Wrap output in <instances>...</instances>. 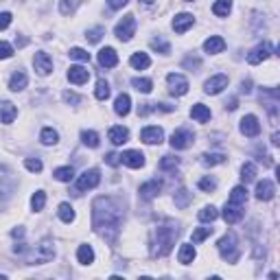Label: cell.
I'll return each instance as SVG.
<instances>
[{
  "mask_svg": "<svg viewBox=\"0 0 280 280\" xmlns=\"http://www.w3.org/2000/svg\"><path fill=\"white\" fill-rule=\"evenodd\" d=\"M125 217V204L118 197H99L92 204V226L107 243H116Z\"/></svg>",
  "mask_w": 280,
  "mask_h": 280,
  "instance_id": "6da1fadb",
  "label": "cell"
},
{
  "mask_svg": "<svg viewBox=\"0 0 280 280\" xmlns=\"http://www.w3.org/2000/svg\"><path fill=\"white\" fill-rule=\"evenodd\" d=\"M179 230L173 221H166L156 228V243H153V256H166L173 249L175 239H177Z\"/></svg>",
  "mask_w": 280,
  "mask_h": 280,
  "instance_id": "7a4b0ae2",
  "label": "cell"
},
{
  "mask_svg": "<svg viewBox=\"0 0 280 280\" xmlns=\"http://www.w3.org/2000/svg\"><path fill=\"white\" fill-rule=\"evenodd\" d=\"M217 247H219V254H221L223 261H228V262L239 261V241H236L234 232H228L226 236H221Z\"/></svg>",
  "mask_w": 280,
  "mask_h": 280,
  "instance_id": "3957f363",
  "label": "cell"
},
{
  "mask_svg": "<svg viewBox=\"0 0 280 280\" xmlns=\"http://www.w3.org/2000/svg\"><path fill=\"white\" fill-rule=\"evenodd\" d=\"M55 256V247H52V241H42L39 245H35V249H31L26 262L29 265H44V262H51Z\"/></svg>",
  "mask_w": 280,
  "mask_h": 280,
  "instance_id": "277c9868",
  "label": "cell"
},
{
  "mask_svg": "<svg viewBox=\"0 0 280 280\" xmlns=\"http://www.w3.org/2000/svg\"><path fill=\"white\" fill-rule=\"evenodd\" d=\"M114 33H116V37L118 39H122V42H129L131 37H134V33H136V18L131 16H125L121 22L116 24V29H114Z\"/></svg>",
  "mask_w": 280,
  "mask_h": 280,
  "instance_id": "5b68a950",
  "label": "cell"
},
{
  "mask_svg": "<svg viewBox=\"0 0 280 280\" xmlns=\"http://www.w3.org/2000/svg\"><path fill=\"white\" fill-rule=\"evenodd\" d=\"M101 182V173L96 169H90V171H83L77 179V191H90V188H96Z\"/></svg>",
  "mask_w": 280,
  "mask_h": 280,
  "instance_id": "8992f818",
  "label": "cell"
},
{
  "mask_svg": "<svg viewBox=\"0 0 280 280\" xmlns=\"http://www.w3.org/2000/svg\"><path fill=\"white\" fill-rule=\"evenodd\" d=\"M166 83H169V92L173 96H182L188 92V81H186V77H182V74L171 72L169 77H166Z\"/></svg>",
  "mask_w": 280,
  "mask_h": 280,
  "instance_id": "52a82bcc",
  "label": "cell"
},
{
  "mask_svg": "<svg viewBox=\"0 0 280 280\" xmlns=\"http://www.w3.org/2000/svg\"><path fill=\"white\" fill-rule=\"evenodd\" d=\"M192 140H195V136H192L191 129H177V131H173V136H171V147L173 149H188L192 144Z\"/></svg>",
  "mask_w": 280,
  "mask_h": 280,
  "instance_id": "ba28073f",
  "label": "cell"
},
{
  "mask_svg": "<svg viewBox=\"0 0 280 280\" xmlns=\"http://www.w3.org/2000/svg\"><path fill=\"white\" fill-rule=\"evenodd\" d=\"M33 66H35V70H37L42 77H46V74L52 72V59H51V55H48V52H44V51L35 52Z\"/></svg>",
  "mask_w": 280,
  "mask_h": 280,
  "instance_id": "9c48e42d",
  "label": "cell"
},
{
  "mask_svg": "<svg viewBox=\"0 0 280 280\" xmlns=\"http://www.w3.org/2000/svg\"><path fill=\"white\" fill-rule=\"evenodd\" d=\"M271 44L269 42H262V44H258L256 48H254L252 52L247 55V64H252V66H256V64H261V61H265L267 57L271 55Z\"/></svg>",
  "mask_w": 280,
  "mask_h": 280,
  "instance_id": "30bf717a",
  "label": "cell"
},
{
  "mask_svg": "<svg viewBox=\"0 0 280 280\" xmlns=\"http://www.w3.org/2000/svg\"><path fill=\"white\" fill-rule=\"evenodd\" d=\"M241 134L249 136V138H254V136L261 134V122H258V118L254 116V114L243 116V121H241Z\"/></svg>",
  "mask_w": 280,
  "mask_h": 280,
  "instance_id": "8fae6325",
  "label": "cell"
},
{
  "mask_svg": "<svg viewBox=\"0 0 280 280\" xmlns=\"http://www.w3.org/2000/svg\"><path fill=\"white\" fill-rule=\"evenodd\" d=\"M223 88H228V77L226 74H214V77H210L208 81H206L204 92L206 94H219Z\"/></svg>",
  "mask_w": 280,
  "mask_h": 280,
  "instance_id": "7c38bea8",
  "label": "cell"
},
{
  "mask_svg": "<svg viewBox=\"0 0 280 280\" xmlns=\"http://www.w3.org/2000/svg\"><path fill=\"white\" fill-rule=\"evenodd\" d=\"M162 138H164V131H162L160 127H144V129L140 131V140L147 144H160Z\"/></svg>",
  "mask_w": 280,
  "mask_h": 280,
  "instance_id": "4fadbf2b",
  "label": "cell"
},
{
  "mask_svg": "<svg viewBox=\"0 0 280 280\" xmlns=\"http://www.w3.org/2000/svg\"><path fill=\"white\" fill-rule=\"evenodd\" d=\"M223 219H226L228 223H236L243 219V204H232V201H228L226 208H223Z\"/></svg>",
  "mask_w": 280,
  "mask_h": 280,
  "instance_id": "5bb4252c",
  "label": "cell"
},
{
  "mask_svg": "<svg viewBox=\"0 0 280 280\" xmlns=\"http://www.w3.org/2000/svg\"><path fill=\"white\" fill-rule=\"evenodd\" d=\"M274 195H276L274 182H269V179H262V182L256 184V199L269 201V199H274Z\"/></svg>",
  "mask_w": 280,
  "mask_h": 280,
  "instance_id": "9a60e30c",
  "label": "cell"
},
{
  "mask_svg": "<svg viewBox=\"0 0 280 280\" xmlns=\"http://www.w3.org/2000/svg\"><path fill=\"white\" fill-rule=\"evenodd\" d=\"M68 79H70V83H74V86H83V83L90 79V70L83 68V66H70Z\"/></svg>",
  "mask_w": 280,
  "mask_h": 280,
  "instance_id": "2e32d148",
  "label": "cell"
},
{
  "mask_svg": "<svg viewBox=\"0 0 280 280\" xmlns=\"http://www.w3.org/2000/svg\"><path fill=\"white\" fill-rule=\"evenodd\" d=\"M99 64L103 66V68H114V66L118 64L116 51H114V48H109V46L101 48V51H99Z\"/></svg>",
  "mask_w": 280,
  "mask_h": 280,
  "instance_id": "e0dca14e",
  "label": "cell"
},
{
  "mask_svg": "<svg viewBox=\"0 0 280 280\" xmlns=\"http://www.w3.org/2000/svg\"><path fill=\"white\" fill-rule=\"evenodd\" d=\"M121 162L129 169H140V166H144V156L140 151H125L121 156Z\"/></svg>",
  "mask_w": 280,
  "mask_h": 280,
  "instance_id": "ac0fdd59",
  "label": "cell"
},
{
  "mask_svg": "<svg viewBox=\"0 0 280 280\" xmlns=\"http://www.w3.org/2000/svg\"><path fill=\"white\" fill-rule=\"evenodd\" d=\"M192 22H195V18L191 13H179V16L173 18V31L175 33H186L192 26Z\"/></svg>",
  "mask_w": 280,
  "mask_h": 280,
  "instance_id": "d6986e66",
  "label": "cell"
},
{
  "mask_svg": "<svg viewBox=\"0 0 280 280\" xmlns=\"http://www.w3.org/2000/svg\"><path fill=\"white\" fill-rule=\"evenodd\" d=\"M18 116V109L13 103H9V101H2L0 103V122H4V125H9V122H13Z\"/></svg>",
  "mask_w": 280,
  "mask_h": 280,
  "instance_id": "ffe728a7",
  "label": "cell"
},
{
  "mask_svg": "<svg viewBox=\"0 0 280 280\" xmlns=\"http://www.w3.org/2000/svg\"><path fill=\"white\" fill-rule=\"evenodd\" d=\"M160 188H162V184L158 182V179H151V182H147V184H142V186H140V197L149 201V199H153V197H158Z\"/></svg>",
  "mask_w": 280,
  "mask_h": 280,
  "instance_id": "44dd1931",
  "label": "cell"
},
{
  "mask_svg": "<svg viewBox=\"0 0 280 280\" xmlns=\"http://www.w3.org/2000/svg\"><path fill=\"white\" fill-rule=\"evenodd\" d=\"M131 109V99L129 94H118L116 101H114V112L118 114V116H127Z\"/></svg>",
  "mask_w": 280,
  "mask_h": 280,
  "instance_id": "7402d4cb",
  "label": "cell"
},
{
  "mask_svg": "<svg viewBox=\"0 0 280 280\" xmlns=\"http://www.w3.org/2000/svg\"><path fill=\"white\" fill-rule=\"evenodd\" d=\"M223 48H226V42H223V37H219V35H212V37H208L204 42V51L210 52V55H217Z\"/></svg>",
  "mask_w": 280,
  "mask_h": 280,
  "instance_id": "603a6c76",
  "label": "cell"
},
{
  "mask_svg": "<svg viewBox=\"0 0 280 280\" xmlns=\"http://www.w3.org/2000/svg\"><path fill=\"white\" fill-rule=\"evenodd\" d=\"M107 136H109V140H112V144H125L127 140H129V131H127L125 127H121V125L112 127Z\"/></svg>",
  "mask_w": 280,
  "mask_h": 280,
  "instance_id": "cb8c5ba5",
  "label": "cell"
},
{
  "mask_svg": "<svg viewBox=\"0 0 280 280\" xmlns=\"http://www.w3.org/2000/svg\"><path fill=\"white\" fill-rule=\"evenodd\" d=\"M26 83H29V79H26V74L22 72V70H18V72L11 74V79H9V90L13 92H20L26 88Z\"/></svg>",
  "mask_w": 280,
  "mask_h": 280,
  "instance_id": "d4e9b609",
  "label": "cell"
},
{
  "mask_svg": "<svg viewBox=\"0 0 280 280\" xmlns=\"http://www.w3.org/2000/svg\"><path fill=\"white\" fill-rule=\"evenodd\" d=\"M177 261L182 262V265H191V262L195 261V247H192L191 243H184L177 252Z\"/></svg>",
  "mask_w": 280,
  "mask_h": 280,
  "instance_id": "484cf974",
  "label": "cell"
},
{
  "mask_svg": "<svg viewBox=\"0 0 280 280\" xmlns=\"http://www.w3.org/2000/svg\"><path fill=\"white\" fill-rule=\"evenodd\" d=\"M77 261L81 262V265H90V262L94 261V249H92L90 245H79V249H77Z\"/></svg>",
  "mask_w": 280,
  "mask_h": 280,
  "instance_id": "4316f807",
  "label": "cell"
},
{
  "mask_svg": "<svg viewBox=\"0 0 280 280\" xmlns=\"http://www.w3.org/2000/svg\"><path fill=\"white\" fill-rule=\"evenodd\" d=\"M129 64L134 66L136 70H144V68H149L151 59H149L147 52H134V55H131V59H129Z\"/></svg>",
  "mask_w": 280,
  "mask_h": 280,
  "instance_id": "83f0119b",
  "label": "cell"
},
{
  "mask_svg": "<svg viewBox=\"0 0 280 280\" xmlns=\"http://www.w3.org/2000/svg\"><path fill=\"white\" fill-rule=\"evenodd\" d=\"M191 116L195 118L197 122H206V121H210V109L206 107V105L197 103V105H192V109H191Z\"/></svg>",
  "mask_w": 280,
  "mask_h": 280,
  "instance_id": "f1b7e54d",
  "label": "cell"
},
{
  "mask_svg": "<svg viewBox=\"0 0 280 280\" xmlns=\"http://www.w3.org/2000/svg\"><path fill=\"white\" fill-rule=\"evenodd\" d=\"M230 9H232V0H217L212 4V13L219 18H226L230 13Z\"/></svg>",
  "mask_w": 280,
  "mask_h": 280,
  "instance_id": "f546056e",
  "label": "cell"
},
{
  "mask_svg": "<svg viewBox=\"0 0 280 280\" xmlns=\"http://www.w3.org/2000/svg\"><path fill=\"white\" fill-rule=\"evenodd\" d=\"M230 201L232 204H245L247 201V188L245 186H234L230 192Z\"/></svg>",
  "mask_w": 280,
  "mask_h": 280,
  "instance_id": "4dcf8cb0",
  "label": "cell"
},
{
  "mask_svg": "<svg viewBox=\"0 0 280 280\" xmlns=\"http://www.w3.org/2000/svg\"><path fill=\"white\" fill-rule=\"evenodd\" d=\"M191 201H192V195L186 188H179V191L175 192V206H177V208H186Z\"/></svg>",
  "mask_w": 280,
  "mask_h": 280,
  "instance_id": "1f68e13d",
  "label": "cell"
},
{
  "mask_svg": "<svg viewBox=\"0 0 280 280\" xmlns=\"http://www.w3.org/2000/svg\"><path fill=\"white\" fill-rule=\"evenodd\" d=\"M55 179H59V182H70V179L74 177V169L72 166H59V169H55Z\"/></svg>",
  "mask_w": 280,
  "mask_h": 280,
  "instance_id": "d6a6232c",
  "label": "cell"
},
{
  "mask_svg": "<svg viewBox=\"0 0 280 280\" xmlns=\"http://www.w3.org/2000/svg\"><path fill=\"white\" fill-rule=\"evenodd\" d=\"M254 177H256V166H254L252 162H245V164L241 166V179H243V184L252 182Z\"/></svg>",
  "mask_w": 280,
  "mask_h": 280,
  "instance_id": "836d02e7",
  "label": "cell"
},
{
  "mask_svg": "<svg viewBox=\"0 0 280 280\" xmlns=\"http://www.w3.org/2000/svg\"><path fill=\"white\" fill-rule=\"evenodd\" d=\"M81 140H83V144H86V147H90V149H96L99 147V134H96V131H83L81 134Z\"/></svg>",
  "mask_w": 280,
  "mask_h": 280,
  "instance_id": "e575fe53",
  "label": "cell"
},
{
  "mask_svg": "<svg viewBox=\"0 0 280 280\" xmlns=\"http://www.w3.org/2000/svg\"><path fill=\"white\" fill-rule=\"evenodd\" d=\"M223 162H226V156H223V153H206V156L201 158V164H206V166L223 164Z\"/></svg>",
  "mask_w": 280,
  "mask_h": 280,
  "instance_id": "d590c367",
  "label": "cell"
},
{
  "mask_svg": "<svg viewBox=\"0 0 280 280\" xmlns=\"http://www.w3.org/2000/svg\"><path fill=\"white\" fill-rule=\"evenodd\" d=\"M217 217H219V210L214 208V206H206V208L199 210V221H210V223H212Z\"/></svg>",
  "mask_w": 280,
  "mask_h": 280,
  "instance_id": "8d00e7d4",
  "label": "cell"
},
{
  "mask_svg": "<svg viewBox=\"0 0 280 280\" xmlns=\"http://www.w3.org/2000/svg\"><path fill=\"white\" fill-rule=\"evenodd\" d=\"M39 138H42L44 144H55L57 140H59V134H57L52 127H44V129H42V136H39Z\"/></svg>",
  "mask_w": 280,
  "mask_h": 280,
  "instance_id": "74e56055",
  "label": "cell"
},
{
  "mask_svg": "<svg viewBox=\"0 0 280 280\" xmlns=\"http://www.w3.org/2000/svg\"><path fill=\"white\" fill-rule=\"evenodd\" d=\"M131 86L136 88L138 92H151V88H153V83H151V79H140V77H136V79H131Z\"/></svg>",
  "mask_w": 280,
  "mask_h": 280,
  "instance_id": "f35d334b",
  "label": "cell"
},
{
  "mask_svg": "<svg viewBox=\"0 0 280 280\" xmlns=\"http://www.w3.org/2000/svg\"><path fill=\"white\" fill-rule=\"evenodd\" d=\"M59 219H61L64 223L74 221V210H72V206H70V204H59Z\"/></svg>",
  "mask_w": 280,
  "mask_h": 280,
  "instance_id": "ab89813d",
  "label": "cell"
},
{
  "mask_svg": "<svg viewBox=\"0 0 280 280\" xmlns=\"http://www.w3.org/2000/svg\"><path fill=\"white\" fill-rule=\"evenodd\" d=\"M94 96L99 101H105L109 96V83L103 81V79H99V83H96V90H94Z\"/></svg>",
  "mask_w": 280,
  "mask_h": 280,
  "instance_id": "60d3db41",
  "label": "cell"
},
{
  "mask_svg": "<svg viewBox=\"0 0 280 280\" xmlns=\"http://www.w3.org/2000/svg\"><path fill=\"white\" fill-rule=\"evenodd\" d=\"M179 164V158H173V156H164L160 160V169L162 171H175Z\"/></svg>",
  "mask_w": 280,
  "mask_h": 280,
  "instance_id": "b9f144b4",
  "label": "cell"
},
{
  "mask_svg": "<svg viewBox=\"0 0 280 280\" xmlns=\"http://www.w3.org/2000/svg\"><path fill=\"white\" fill-rule=\"evenodd\" d=\"M44 204H46V195H44L42 191H37L33 197H31V208H33L35 212H37V210H42Z\"/></svg>",
  "mask_w": 280,
  "mask_h": 280,
  "instance_id": "7bdbcfd3",
  "label": "cell"
},
{
  "mask_svg": "<svg viewBox=\"0 0 280 280\" xmlns=\"http://www.w3.org/2000/svg\"><path fill=\"white\" fill-rule=\"evenodd\" d=\"M103 33H105V29L103 26H94V29H90L86 33V37H88V42H92V44H96V42H101V37H103Z\"/></svg>",
  "mask_w": 280,
  "mask_h": 280,
  "instance_id": "ee69618b",
  "label": "cell"
},
{
  "mask_svg": "<svg viewBox=\"0 0 280 280\" xmlns=\"http://www.w3.org/2000/svg\"><path fill=\"white\" fill-rule=\"evenodd\" d=\"M210 234H212V228H197V230L192 232V243H201V241L208 239Z\"/></svg>",
  "mask_w": 280,
  "mask_h": 280,
  "instance_id": "f6af8a7d",
  "label": "cell"
},
{
  "mask_svg": "<svg viewBox=\"0 0 280 280\" xmlns=\"http://www.w3.org/2000/svg\"><path fill=\"white\" fill-rule=\"evenodd\" d=\"M70 57H72V59H77V61H90V52L83 51V48H79V46L70 48Z\"/></svg>",
  "mask_w": 280,
  "mask_h": 280,
  "instance_id": "bcb514c9",
  "label": "cell"
},
{
  "mask_svg": "<svg viewBox=\"0 0 280 280\" xmlns=\"http://www.w3.org/2000/svg\"><path fill=\"white\" fill-rule=\"evenodd\" d=\"M74 9H77V0H61L59 2V11L64 13V16L74 13Z\"/></svg>",
  "mask_w": 280,
  "mask_h": 280,
  "instance_id": "7dc6e473",
  "label": "cell"
},
{
  "mask_svg": "<svg viewBox=\"0 0 280 280\" xmlns=\"http://www.w3.org/2000/svg\"><path fill=\"white\" fill-rule=\"evenodd\" d=\"M24 166L29 171H33V173H39V171H42V160H39V158H26Z\"/></svg>",
  "mask_w": 280,
  "mask_h": 280,
  "instance_id": "c3c4849f",
  "label": "cell"
},
{
  "mask_svg": "<svg viewBox=\"0 0 280 280\" xmlns=\"http://www.w3.org/2000/svg\"><path fill=\"white\" fill-rule=\"evenodd\" d=\"M151 48H153V51H160V52H169V51H171V46H169V44H166L162 37L151 39Z\"/></svg>",
  "mask_w": 280,
  "mask_h": 280,
  "instance_id": "681fc988",
  "label": "cell"
},
{
  "mask_svg": "<svg viewBox=\"0 0 280 280\" xmlns=\"http://www.w3.org/2000/svg\"><path fill=\"white\" fill-rule=\"evenodd\" d=\"M199 188H201V191H206V192H210V191L217 188V182H214L212 177H201L199 179Z\"/></svg>",
  "mask_w": 280,
  "mask_h": 280,
  "instance_id": "f907efd6",
  "label": "cell"
},
{
  "mask_svg": "<svg viewBox=\"0 0 280 280\" xmlns=\"http://www.w3.org/2000/svg\"><path fill=\"white\" fill-rule=\"evenodd\" d=\"M13 55V46L9 42H0V59H9Z\"/></svg>",
  "mask_w": 280,
  "mask_h": 280,
  "instance_id": "816d5d0a",
  "label": "cell"
},
{
  "mask_svg": "<svg viewBox=\"0 0 280 280\" xmlns=\"http://www.w3.org/2000/svg\"><path fill=\"white\" fill-rule=\"evenodd\" d=\"M64 101L70 105H77V103H81V96L74 94V92H64Z\"/></svg>",
  "mask_w": 280,
  "mask_h": 280,
  "instance_id": "f5cc1de1",
  "label": "cell"
},
{
  "mask_svg": "<svg viewBox=\"0 0 280 280\" xmlns=\"http://www.w3.org/2000/svg\"><path fill=\"white\" fill-rule=\"evenodd\" d=\"M9 24H11V13L2 11V13H0V31H4Z\"/></svg>",
  "mask_w": 280,
  "mask_h": 280,
  "instance_id": "db71d44e",
  "label": "cell"
},
{
  "mask_svg": "<svg viewBox=\"0 0 280 280\" xmlns=\"http://www.w3.org/2000/svg\"><path fill=\"white\" fill-rule=\"evenodd\" d=\"M105 162H107L109 166H118L121 164V156H118V153H107V156H105Z\"/></svg>",
  "mask_w": 280,
  "mask_h": 280,
  "instance_id": "11a10c76",
  "label": "cell"
},
{
  "mask_svg": "<svg viewBox=\"0 0 280 280\" xmlns=\"http://www.w3.org/2000/svg\"><path fill=\"white\" fill-rule=\"evenodd\" d=\"M127 2H129V0H107V4H109L112 9H122Z\"/></svg>",
  "mask_w": 280,
  "mask_h": 280,
  "instance_id": "9f6ffc18",
  "label": "cell"
},
{
  "mask_svg": "<svg viewBox=\"0 0 280 280\" xmlns=\"http://www.w3.org/2000/svg\"><path fill=\"white\" fill-rule=\"evenodd\" d=\"M184 68H199V59H184Z\"/></svg>",
  "mask_w": 280,
  "mask_h": 280,
  "instance_id": "6f0895ef",
  "label": "cell"
},
{
  "mask_svg": "<svg viewBox=\"0 0 280 280\" xmlns=\"http://www.w3.org/2000/svg\"><path fill=\"white\" fill-rule=\"evenodd\" d=\"M241 92L249 94V92H252V81H243V83H241Z\"/></svg>",
  "mask_w": 280,
  "mask_h": 280,
  "instance_id": "680465c9",
  "label": "cell"
},
{
  "mask_svg": "<svg viewBox=\"0 0 280 280\" xmlns=\"http://www.w3.org/2000/svg\"><path fill=\"white\" fill-rule=\"evenodd\" d=\"M11 236L13 239H22V236H24V228H16V230H11Z\"/></svg>",
  "mask_w": 280,
  "mask_h": 280,
  "instance_id": "91938a15",
  "label": "cell"
},
{
  "mask_svg": "<svg viewBox=\"0 0 280 280\" xmlns=\"http://www.w3.org/2000/svg\"><path fill=\"white\" fill-rule=\"evenodd\" d=\"M226 107H228V109H236V107H239V105H236V99H230V101H228Z\"/></svg>",
  "mask_w": 280,
  "mask_h": 280,
  "instance_id": "94428289",
  "label": "cell"
},
{
  "mask_svg": "<svg viewBox=\"0 0 280 280\" xmlns=\"http://www.w3.org/2000/svg\"><path fill=\"white\" fill-rule=\"evenodd\" d=\"M278 138H280V136H278V134H274V136H271V144H278V142H280V140H278Z\"/></svg>",
  "mask_w": 280,
  "mask_h": 280,
  "instance_id": "6125c7cd",
  "label": "cell"
},
{
  "mask_svg": "<svg viewBox=\"0 0 280 280\" xmlns=\"http://www.w3.org/2000/svg\"><path fill=\"white\" fill-rule=\"evenodd\" d=\"M142 2H144V4H151V2H153V0H142Z\"/></svg>",
  "mask_w": 280,
  "mask_h": 280,
  "instance_id": "be15d7a7",
  "label": "cell"
},
{
  "mask_svg": "<svg viewBox=\"0 0 280 280\" xmlns=\"http://www.w3.org/2000/svg\"><path fill=\"white\" fill-rule=\"evenodd\" d=\"M186 2H192V0H186Z\"/></svg>",
  "mask_w": 280,
  "mask_h": 280,
  "instance_id": "e7e4bbea",
  "label": "cell"
}]
</instances>
